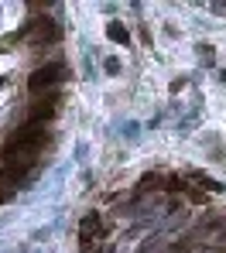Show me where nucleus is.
Returning a JSON list of instances; mask_svg holds the SVG:
<instances>
[{"instance_id":"f257e3e1","label":"nucleus","mask_w":226,"mask_h":253,"mask_svg":"<svg viewBox=\"0 0 226 253\" xmlns=\"http://www.w3.org/2000/svg\"><path fill=\"white\" fill-rule=\"evenodd\" d=\"M62 79H65V69H62L58 62H51V65H42V69H35V72L28 76V89H31V92H42V89L58 85Z\"/></svg>"},{"instance_id":"f03ea898","label":"nucleus","mask_w":226,"mask_h":253,"mask_svg":"<svg viewBox=\"0 0 226 253\" xmlns=\"http://www.w3.org/2000/svg\"><path fill=\"white\" fill-rule=\"evenodd\" d=\"M14 144H24V147H42L48 140V133H45V126H35V124H28V126H21L14 137H10Z\"/></svg>"},{"instance_id":"7ed1b4c3","label":"nucleus","mask_w":226,"mask_h":253,"mask_svg":"<svg viewBox=\"0 0 226 253\" xmlns=\"http://www.w3.org/2000/svg\"><path fill=\"white\" fill-rule=\"evenodd\" d=\"M55 113H58V96H55V92L31 103V120H51Z\"/></svg>"},{"instance_id":"20e7f679","label":"nucleus","mask_w":226,"mask_h":253,"mask_svg":"<svg viewBox=\"0 0 226 253\" xmlns=\"http://www.w3.org/2000/svg\"><path fill=\"white\" fill-rule=\"evenodd\" d=\"M99 229H103V222H99V215L96 212H90L83 222H79V233H83V243H90L92 236H99Z\"/></svg>"},{"instance_id":"39448f33","label":"nucleus","mask_w":226,"mask_h":253,"mask_svg":"<svg viewBox=\"0 0 226 253\" xmlns=\"http://www.w3.org/2000/svg\"><path fill=\"white\" fill-rule=\"evenodd\" d=\"M58 38V28L51 21H38L35 24V44H45V42H55Z\"/></svg>"},{"instance_id":"423d86ee","label":"nucleus","mask_w":226,"mask_h":253,"mask_svg":"<svg viewBox=\"0 0 226 253\" xmlns=\"http://www.w3.org/2000/svg\"><path fill=\"white\" fill-rule=\"evenodd\" d=\"M106 35H110V38H113V42H127V38H131V35H127V28H124V24H120V21H113V24H110V28H106Z\"/></svg>"}]
</instances>
